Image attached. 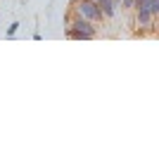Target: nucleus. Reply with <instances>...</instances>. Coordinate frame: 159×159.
Here are the masks:
<instances>
[{"mask_svg": "<svg viewBox=\"0 0 159 159\" xmlns=\"http://www.w3.org/2000/svg\"><path fill=\"white\" fill-rule=\"evenodd\" d=\"M98 24L83 19V17H76V14H71V19L66 24V38L71 40H93L98 38Z\"/></svg>", "mask_w": 159, "mask_h": 159, "instance_id": "obj_1", "label": "nucleus"}, {"mask_svg": "<svg viewBox=\"0 0 159 159\" xmlns=\"http://www.w3.org/2000/svg\"><path fill=\"white\" fill-rule=\"evenodd\" d=\"M71 14L83 17V19L93 21V24H102L105 14L100 12V7L95 5V0H74L71 2Z\"/></svg>", "mask_w": 159, "mask_h": 159, "instance_id": "obj_2", "label": "nucleus"}, {"mask_svg": "<svg viewBox=\"0 0 159 159\" xmlns=\"http://www.w3.org/2000/svg\"><path fill=\"white\" fill-rule=\"evenodd\" d=\"M95 5L100 7V12L105 14V19H114L116 17V10H119L116 0H95Z\"/></svg>", "mask_w": 159, "mask_h": 159, "instance_id": "obj_3", "label": "nucleus"}, {"mask_svg": "<svg viewBox=\"0 0 159 159\" xmlns=\"http://www.w3.org/2000/svg\"><path fill=\"white\" fill-rule=\"evenodd\" d=\"M19 21H12V24H10V26H7V38H14V36H17V31H19Z\"/></svg>", "mask_w": 159, "mask_h": 159, "instance_id": "obj_4", "label": "nucleus"}, {"mask_svg": "<svg viewBox=\"0 0 159 159\" xmlns=\"http://www.w3.org/2000/svg\"><path fill=\"white\" fill-rule=\"evenodd\" d=\"M71 2H74V0H71Z\"/></svg>", "mask_w": 159, "mask_h": 159, "instance_id": "obj_5", "label": "nucleus"}]
</instances>
